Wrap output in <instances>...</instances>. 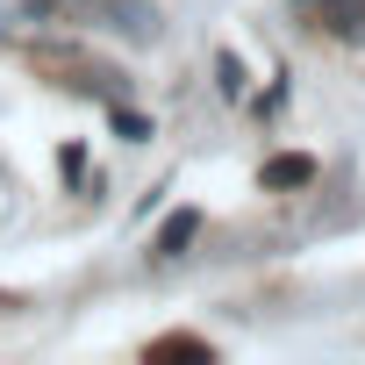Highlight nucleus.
<instances>
[{
    "mask_svg": "<svg viewBox=\"0 0 365 365\" xmlns=\"http://www.w3.org/2000/svg\"><path fill=\"white\" fill-rule=\"evenodd\" d=\"M72 86H79V93H101V101H129V79H122L115 65H79Z\"/></svg>",
    "mask_w": 365,
    "mask_h": 365,
    "instance_id": "obj_4",
    "label": "nucleus"
},
{
    "mask_svg": "<svg viewBox=\"0 0 365 365\" xmlns=\"http://www.w3.org/2000/svg\"><path fill=\"white\" fill-rule=\"evenodd\" d=\"M101 22H115L129 43H158L165 36V15L150 8V0H101Z\"/></svg>",
    "mask_w": 365,
    "mask_h": 365,
    "instance_id": "obj_1",
    "label": "nucleus"
},
{
    "mask_svg": "<svg viewBox=\"0 0 365 365\" xmlns=\"http://www.w3.org/2000/svg\"><path fill=\"white\" fill-rule=\"evenodd\" d=\"M108 129H115L122 143H150V136H158V122H150L143 108H129V101H108Z\"/></svg>",
    "mask_w": 365,
    "mask_h": 365,
    "instance_id": "obj_5",
    "label": "nucleus"
},
{
    "mask_svg": "<svg viewBox=\"0 0 365 365\" xmlns=\"http://www.w3.org/2000/svg\"><path fill=\"white\" fill-rule=\"evenodd\" d=\"M58 172H65V187L79 194V187H86V143H65V150H58Z\"/></svg>",
    "mask_w": 365,
    "mask_h": 365,
    "instance_id": "obj_8",
    "label": "nucleus"
},
{
    "mask_svg": "<svg viewBox=\"0 0 365 365\" xmlns=\"http://www.w3.org/2000/svg\"><path fill=\"white\" fill-rule=\"evenodd\" d=\"M258 187H265V194H301V187H315V158H308V150L265 158V165H258Z\"/></svg>",
    "mask_w": 365,
    "mask_h": 365,
    "instance_id": "obj_2",
    "label": "nucleus"
},
{
    "mask_svg": "<svg viewBox=\"0 0 365 365\" xmlns=\"http://www.w3.org/2000/svg\"><path fill=\"white\" fill-rule=\"evenodd\" d=\"M194 237H201V208H172V215H165V230L150 237V258H187V251H194Z\"/></svg>",
    "mask_w": 365,
    "mask_h": 365,
    "instance_id": "obj_3",
    "label": "nucleus"
},
{
    "mask_svg": "<svg viewBox=\"0 0 365 365\" xmlns=\"http://www.w3.org/2000/svg\"><path fill=\"white\" fill-rule=\"evenodd\" d=\"M322 29L329 36H365V0H322Z\"/></svg>",
    "mask_w": 365,
    "mask_h": 365,
    "instance_id": "obj_6",
    "label": "nucleus"
},
{
    "mask_svg": "<svg viewBox=\"0 0 365 365\" xmlns=\"http://www.w3.org/2000/svg\"><path fill=\"white\" fill-rule=\"evenodd\" d=\"M215 86H222V101H244L251 72H244V58H237V51H215Z\"/></svg>",
    "mask_w": 365,
    "mask_h": 365,
    "instance_id": "obj_7",
    "label": "nucleus"
},
{
    "mask_svg": "<svg viewBox=\"0 0 365 365\" xmlns=\"http://www.w3.org/2000/svg\"><path fill=\"white\" fill-rule=\"evenodd\" d=\"M294 8H322V0H294Z\"/></svg>",
    "mask_w": 365,
    "mask_h": 365,
    "instance_id": "obj_9",
    "label": "nucleus"
}]
</instances>
